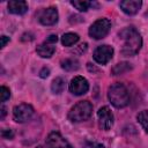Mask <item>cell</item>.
<instances>
[{"label": "cell", "mask_w": 148, "mask_h": 148, "mask_svg": "<svg viewBox=\"0 0 148 148\" xmlns=\"http://www.w3.org/2000/svg\"><path fill=\"white\" fill-rule=\"evenodd\" d=\"M120 39L124 40L121 54L125 57L135 56L142 46V37L134 27H126L118 32Z\"/></svg>", "instance_id": "1"}, {"label": "cell", "mask_w": 148, "mask_h": 148, "mask_svg": "<svg viewBox=\"0 0 148 148\" xmlns=\"http://www.w3.org/2000/svg\"><path fill=\"white\" fill-rule=\"evenodd\" d=\"M108 98H109L110 103L117 109L125 108L130 103L128 90L120 82H116V83H113V84H111L109 87V89H108Z\"/></svg>", "instance_id": "2"}, {"label": "cell", "mask_w": 148, "mask_h": 148, "mask_svg": "<svg viewBox=\"0 0 148 148\" xmlns=\"http://www.w3.org/2000/svg\"><path fill=\"white\" fill-rule=\"evenodd\" d=\"M92 113V104L89 101H80L68 111V119L73 123H81L90 118Z\"/></svg>", "instance_id": "3"}, {"label": "cell", "mask_w": 148, "mask_h": 148, "mask_svg": "<svg viewBox=\"0 0 148 148\" xmlns=\"http://www.w3.org/2000/svg\"><path fill=\"white\" fill-rule=\"evenodd\" d=\"M111 28V22L109 18H98L97 21H95L90 28H89V36L94 39H102L104 38Z\"/></svg>", "instance_id": "4"}, {"label": "cell", "mask_w": 148, "mask_h": 148, "mask_svg": "<svg viewBox=\"0 0 148 148\" xmlns=\"http://www.w3.org/2000/svg\"><path fill=\"white\" fill-rule=\"evenodd\" d=\"M34 116V108L30 104L21 103L13 109V118L16 123H27Z\"/></svg>", "instance_id": "5"}, {"label": "cell", "mask_w": 148, "mask_h": 148, "mask_svg": "<svg viewBox=\"0 0 148 148\" xmlns=\"http://www.w3.org/2000/svg\"><path fill=\"white\" fill-rule=\"evenodd\" d=\"M94 60L99 65H106L113 57V47L110 45H99L94 51Z\"/></svg>", "instance_id": "6"}, {"label": "cell", "mask_w": 148, "mask_h": 148, "mask_svg": "<svg viewBox=\"0 0 148 148\" xmlns=\"http://www.w3.org/2000/svg\"><path fill=\"white\" fill-rule=\"evenodd\" d=\"M89 90V83L87 81V79H84L83 76H74L72 80H71V83H69V91L73 94V95H76V96H81L83 94H86L87 91Z\"/></svg>", "instance_id": "7"}, {"label": "cell", "mask_w": 148, "mask_h": 148, "mask_svg": "<svg viewBox=\"0 0 148 148\" xmlns=\"http://www.w3.org/2000/svg\"><path fill=\"white\" fill-rule=\"evenodd\" d=\"M97 117H98V125L101 130L109 131L112 125H113V114L109 106H102L97 111Z\"/></svg>", "instance_id": "8"}, {"label": "cell", "mask_w": 148, "mask_h": 148, "mask_svg": "<svg viewBox=\"0 0 148 148\" xmlns=\"http://www.w3.org/2000/svg\"><path fill=\"white\" fill-rule=\"evenodd\" d=\"M58 10L56 7H49L43 9L38 15V21L43 25H53L58 22Z\"/></svg>", "instance_id": "9"}, {"label": "cell", "mask_w": 148, "mask_h": 148, "mask_svg": "<svg viewBox=\"0 0 148 148\" xmlns=\"http://www.w3.org/2000/svg\"><path fill=\"white\" fill-rule=\"evenodd\" d=\"M46 146L49 148H73L71 143L58 132H51L47 135Z\"/></svg>", "instance_id": "10"}, {"label": "cell", "mask_w": 148, "mask_h": 148, "mask_svg": "<svg viewBox=\"0 0 148 148\" xmlns=\"http://www.w3.org/2000/svg\"><path fill=\"white\" fill-rule=\"evenodd\" d=\"M121 10L127 14V15H135L141 6H142V2L140 0H124V1H120L119 3Z\"/></svg>", "instance_id": "11"}, {"label": "cell", "mask_w": 148, "mask_h": 148, "mask_svg": "<svg viewBox=\"0 0 148 148\" xmlns=\"http://www.w3.org/2000/svg\"><path fill=\"white\" fill-rule=\"evenodd\" d=\"M8 12L12 14L16 15H22L28 10V3L25 1H17V0H12L7 5Z\"/></svg>", "instance_id": "12"}, {"label": "cell", "mask_w": 148, "mask_h": 148, "mask_svg": "<svg viewBox=\"0 0 148 148\" xmlns=\"http://www.w3.org/2000/svg\"><path fill=\"white\" fill-rule=\"evenodd\" d=\"M54 51H56V46H53V44H50L47 42L39 44L36 49V52L42 58H51L53 56Z\"/></svg>", "instance_id": "13"}, {"label": "cell", "mask_w": 148, "mask_h": 148, "mask_svg": "<svg viewBox=\"0 0 148 148\" xmlns=\"http://www.w3.org/2000/svg\"><path fill=\"white\" fill-rule=\"evenodd\" d=\"M80 39V36L74 32H66L62 35L61 37V43L64 46H72L74 44H76Z\"/></svg>", "instance_id": "14"}, {"label": "cell", "mask_w": 148, "mask_h": 148, "mask_svg": "<svg viewBox=\"0 0 148 148\" xmlns=\"http://www.w3.org/2000/svg\"><path fill=\"white\" fill-rule=\"evenodd\" d=\"M131 69H132L131 64L124 61V62H119V64L114 65V66L112 67L111 72H112L113 75H119V74H124V73H126V72H128V71H131Z\"/></svg>", "instance_id": "15"}, {"label": "cell", "mask_w": 148, "mask_h": 148, "mask_svg": "<svg viewBox=\"0 0 148 148\" xmlns=\"http://www.w3.org/2000/svg\"><path fill=\"white\" fill-rule=\"evenodd\" d=\"M65 89V80L62 77H56L51 83V90L53 94H61Z\"/></svg>", "instance_id": "16"}, {"label": "cell", "mask_w": 148, "mask_h": 148, "mask_svg": "<svg viewBox=\"0 0 148 148\" xmlns=\"http://www.w3.org/2000/svg\"><path fill=\"white\" fill-rule=\"evenodd\" d=\"M61 67L65 69V71H68V72H73V71H76L79 69L80 67V64L76 59H65L61 61Z\"/></svg>", "instance_id": "17"}, {"label": "cell", "mask_w": 148, "mask_h": 148, "mask_svg": "<svg viewBox=\"0 0 148 148\" xmlns=\"http://www.w3.org/2000/svg\"><path fill=\"white\" fill-rule=\"evenodd\" d=\"M71 5L74 6L80 12H87L90 6H92V2L86 1V0H73L71 1Z\"/></svg>", "instance_id": "18"}, {"label": "cell", "mask_w": 148, "mask_h": 148, "mask_svg": "<svg viewBox=\"0 0 148 148\" xmlns=\"http://www.w3.org/2000/svg\"><path fill=\"white\" fill-rule=\"evenodd\" d=\"M136 119L141 124L143 130L148 133V110H142L141 112H139L136 116Z\"/></svg>", "instance_id": "19"}, {"label": "cell", "mask_w": 148, "mask_h": 148, "mask_svg": "<svg viewBox=\"0 0 148 148\" xmlns=\"http://www.w3.org/2000/svg\"><path fill=\"white\" fill-rule=\"evenodd\" d=\"M0 94H1V102H6L10 97V90H9V88H7L5 86H1Z\"/></svg>", "instance_id": "20"}, {"label": "cell", "mask_w": 148, "mask_h": 148, "mask_svg": "<svg viewBox=\"0 0 148 148\" xmlns=\"http://www.w3.org/2000/svg\"><path fill=\"white\" fill-rule=\"evenodd\" d=\"M1 136L3 138V139H13L14 138V132H13V130H10V128H3L2 131H1Z\"/></svg>", "instance_id": "21"}, {"label": "cell", "mask_w": 148, "mask_h": 148, "mask_svg": "<svg viewBox=\"0 0 148 148\" xmlns=\"http://www.w3.org/2000/svg\"><path fill=\"white\" fill-rule=\"evenodd\" d=\"M49 74H50V69H49V68H46V67H43V68L40 69V72H39V76H40V77H43V79L47 77V76H49Z\"/></svg>", "instance_id": "22"}, {"label": "cell", "mask_w": 148, "mask_h": 148, "mask_svg": "<svg viewBox=\"0 0 148 148\" xmlns=\"http://www.w3.org/2000/svg\"><path fill=\"white\" fill-rule=\"evenodd\" d=\"M84 148H104V146L101 143H96V142H88Z\"/></svg>", "instance_id": "23"}, {"label": "cell", "mask_w": 148, "mask_h": 148, "mask_svg": "<svg viewBox=\"0 0 148 148\" xmlns=\"http://www.w3.org/2000/svg\"><path fill=\"white\" fill-rule=\"evenodd\" d=\"M57 40H58V36H57V35H50V36L46 38L45 42H47V43H50V44H56Z\"/></svg>", "instance_id": "24"}, {"label": "cell", "mask_w": 148, "mask_h": 148, "mask_svg": "<svg viewBox=\"0 0 148 148\" xmlns=\"http://www.w3.org/2000/svg\"><path fill=\"white\" fill-rule=\"evenodd\" d=\"M0 39H1V44H0V46H1V49H3V47L6 46V44L9 42V37H7V36L2 35V36L0 37Z\"/></svg>", "instance_id": "25"}, {"label": "cell", "mask_w": 148, "mask_h": 148, "mask_svg": "<svg viewBox=\"0 0 148 148\" xmlns=\"http://www.w3.org/2000/svg\"><path fill=\"white\" fill-rule=\"evenodd\" d=\"M5 116H6V108L2 105V106H1V119H3Z\"/></svg>", "instance_id": "26"}, {"label": "cell", "mask_w": 148, "mask_h": 148, "mask_svg": "<svg viewBox=\"0 0 148 148\" xmlns=\"http://www.w3.org/2000/svg\"><path fill=\"white\" fill-rule=\"evenodd\" d=\"M36 148H49V147H47V146H46V147H45V146H37Z\"/></svg>", "instance_id": "27"}]
</instances>
